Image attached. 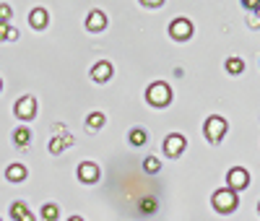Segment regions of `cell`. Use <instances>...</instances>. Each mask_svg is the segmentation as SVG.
Segmentation results:
<instances>
[{
	"mask_svg": "<svg viewBox=\"0 0 260 221\" xmlns=\"http://www.w3.org/2000/svg\"><path fill=\"white\" fill-rule=\"evenodd\" d=\"M211 203H213V208L219 213H234L237 206H240V198H237V193H232L229 187H221V190L213 193Z\"/></svg>",
	"mask_w": 260,
	"mask_h": 221,
	"instance_id": "6da1fadb",
	"label": "cell"
},
{
	"mask_svg": "<svg viewBox=\"0 0 260 221\" xmlns=\"http://www.w3.org/2000/svg\"><path fill=\"white\" fill-rule=\"evenodd\" d=\"M146 99H148L151 107H169V104H172V88H169L164 81H156V83L148 86Z\"/></svg>",
	"mask_w": 260,
	"mask_h": 221,
	"instance_id": "7a4b0ae2",
	"label": "cell"
},
{
	"mask_svg": "<svg viewBox=\"0 0 260 221\" xmlns=\"http://www.w3.org/2000/svg\"><path fill=\"white\" fill-rule=\"evenodd\" d=\"M226 120L221 117V115H213V117H208L206 120V125H203V136L208 138V143H219L224 136H226Z\"/></svg>",
	"mask_w": 260,
	"mask_h": 221,
	"instance_id": "3957f363",
	"label": "cell"
},
{
	"mask_svg": "<svg viewBox=\"0 0 260 221\" xmlns=\"http://www.w3.org/2000/svg\"><path fill=\"white\" fill-rule=\"evenodd\" d=\"M226 187L232 190V193H240V190H245L247 185H250V172L245 169V167H234V169H229V174H226Z\"/></svg>",
	"mask_w": 260,
	"mask_h": 221,
	"instance_id": "277c9868",
	"label": "cell"
},
{
	"mask_svg": "<svg viewBox=\"0 0 260 221\" xmlns=\"http://www.w3.org/2000/svg\"><path fill=\"white\" fill-rule=\"evenodd\" d=\"M13 112H16L18 120H24V122L34 120V115H37V99H34L31 94L21 97V99L16 102V107H13Z\"/></svg>",
	"mask_w": 260,
	"mask_h": 221,
	"instance_id": "5b68a950",
	"label": "cell"
},
{
	"mask_svg": "<svg viewBox=\"0 0 260 221\" xmlns=\"http://www.w3.org/2000/svg\"><path fill=\"white\" fill-rule=\"evenodd\" d=\"M185 146H187V138L182 136V133H172V136H167V141H164V153L169 159H177L185 151Z\"/></svg>",
	"mask_w": 260,
	"mask_h": 221,
	"instance_id": "8992f818",
	"label": "cell"
},
{
	"mask_svg": "<svg viewBox=\"0 0 260 221\" xmlns=\"http://www.w3.org/2000/svg\"><path fill=\"white\" fill-rule=\"evenodd\" d=\"M169 34H172V39H177V42H187L192 37V24L187 18H175L172 26H169Z\"/></svg>",
	"mask_w": 260,
	"mask_h": 221,
	"instance_id": "52a82bcc",
	"label": "cell"
},
{
	"mask_svg": "<svg viewBox=\"0 0 260 221\" xmlns=\"http://www.w3.org/2000/svg\"><path fill=\"white\" fill-rule=\"evenodd\" d=\"M99 164H94V162H81L78 164V180L81 182H86V185H94V182H99Z\"/></svg>",
	"mask_w": 260,
	"mask_h": 221,
	"instance_id": "ba28073f",
	"label": "cell"
},
{
	"mask_svg": "<svg viewBox=\"0 0 260 221\" xmlns=\"http://www.w3.org/2000/svg\"><path fill=\"white\" fill-rule=\"evenodd\" d=\"M91 78L96 83H107V81L112 78V62L110 60H99L94 68H91Z\"/></svg>",
	"mask_w": 260,
	"mask_h": 221,
	"instance_id": "9c48e42d",
	"label": "cell"
},
{
	"mask_svg": "<svg viewBox=\"0 0 260 221\" xmlns=\"http://www.w3.org/2000/svg\"><path fill=\"white\" fill-rule=\"evenodd\" d=\"M86 29L89 31H104L107 29V16L102 11H91L89 18H86Z\"/></svg>",
	"mask_w": 260,
	"mask_h": 221,
	"instance_id": "30bf717a",
	"label": "cell"
},
{
	"mask_svg": "<svg viewBox=\"0 0 260 221\" xmlns=\"http://www.w3.org/2000/svg\"><path fill=\"white\" fill-rule=\"evenodd\" d=\"M47 21H50V13H47L45 8H34V11L29 13V24H31V29H45V26H47Z\"/></svg>",
	"mask_w": 260,
	"mask_h": 221,
	"instance_id": "8fae6325",
	"label": "cell"
},
{
	"mask_svg": "<svg viewBox=\"0 0 260 221\" xmlns=\"http://www.w3.org/2000/svg\"><path fill=\"white\" fill-rule=\"evenodd\" d=\"M6 180L8 182H24L26 180V167L24 164H11L6 169Z\"/></svg>",
	"mask_w": 260,
	"mask_h": 221,
	"instance_id": "7c38bea8",
	"label": "cell"
},
{
	"mask_svg": "<svg viewBox=\"0 0 260 221\" xmlns=\"http://www.w3.org/2000/svg\"><path fill=\"white\" fill-rule=\"evenodd\" d=\"M73 143V136L71 133H65V136H57V138H52L50 141V153H60V151H65Z\"/></svg>",
	"mask_w": 260,
	"mask_h": 221,
	"instance_id": "4fadbf2b",
	"label": "cell"
},
{
	"mask_svg": "<svg viewBox=\"0 0 260 221\" xmlns=\"http://www.w3.org/2000/svg\"><path fill=\"white\" fill-rule=\"evenodd\" d=\"M226 71H229L232 76H240V73L245 71V60H242V57H229V60H226Z\"/></svg>",
	"mask_w": 260,
	"mask_h": 221,
	"instance_id": "5bb4252c",
	"label": "cell"
},
{
	"mask_svg": "<svg viewBox=\"0 0 260 221\" xmlns=\"http://www.w3.org/2000/svg\"><path fill=\"white\" fill-rule=\"evenodd\" d=\"M146 141H148V133L143 128H133V130H130V143H133V146H143Z\"/></svg>",
	"mask_w": 260,
	"mask_h": 221,
	"instance_id": "9a60e30c",
	"label": "cell"
},
{
	"mask_svg": "<svg viewBox=\"0 0 260 221\" xmlns=\"http://www.w3.org/2000/svg\"><path fill=\"white\" fill-rule=\"evenodd\" d=\"M11 216H13L16 221H24V218L29 216V208H26V203H21V201H16V203L11 206Z\"/></svg>",
	"mask_w": 260,
	"mask_h": 221,
	"instance_id": "2e32d148",
	"label": "cell"
},
{
	"mask_svg": "<svg viewBox=\"0 0 260 221\" xmlns=\"http://www.w3.org/2000/svg\"><path fill=\"white\" fill-rule=\"evenodd\" d=\"M57 216H60V208L55 203L42 206V221H57Z\"/></svg>",
	"mask_w": 260,
	"mask_h": 221,
	"instance_id": "e0dca14e",
	"label": "cell"
},
{
	"mask_svg": "<svg viewBox=\"0 0 260 221\" xmlns=\"http://www.w3.org/2000/svg\"><path fill=\"white\" fill-rule=\"evenodd\" d=\"M13 141H16V146H29V141H31V133H29L26 128H18V130L13 133Z\"/></svg>",
	"mask_w": 260,
	"mask_h": 221,
	"instance_id": "ac0fdd59",
	"label": "cell"
},
{
	"mask_svg": "<svg viewBox=\"0 0 260 221\" xmlns=\"http://www.w3.org/2000/svg\"><path fill=\"white\" fill-rule=\"evenodd\" d=\"M86 122H89V128H94V130H99V128H104V122H107V117H104V112H91L89 117H86Z\"/></svg>",
	"mask_w": 260,
	"mask_h": 221,
	"instance_id": "d6986e66",
	"label": "cell"
},
{
	"mask_svg": "<svg viewBox=\"0 0 260 221\" xmlns=\"http://www.w3.org/2000/svg\"><path fill=\"white\" fill-rule=\"evenodd\" d=\"M143 169H146L148 174H156V172L161 169V162H159L156 156H146V162H143Z\"/></svg>",
	"mask_w": 260,
	"mask_h": 221,
	"instance_id": "ffe728a7",
	"label": "cell"
},
{
	"mask_svg": "<svg viewBox=\"0 0 260 221\" xmlns=\"http://www.w3.org/2000/svg\"><path fill=\"white\" fill-rule=\"evenodd\" d=\"M16 37H18L16 29H11L8 24H0V42H13Z\"/></svg>",
	"mask_w": 260,
	"mask_h": 221,
	"instance_id": "44dd1931",
	"label": "cell"
},
{
	"mask_svg": "<svg viewBox=\"0 0 260 221\" xmlns=\"http://www.w3.org/2000/svg\"><path fill=\"white\" fill-rule=\"evenodd\" d=\"M138 208H141L143 213H154V211H156V201H154V198H143V201L138 203Z\"/></svg>",
	"mask_w": 260,
	"mask_h": 221,
	"instance_id": "7402d4cb",
	"label": "cell"
},
{
	"mask_svg": "<svg viewBox=\"0 0 260 221\" xmlns=\"http://www.w3.org/2000/svg\"><path fill=\"white\" fill-rule=\"evenodd\" d=\"M8 18H11V6L0 3V24H8Z\"/></svg>",
	"mask_w": 260,
	"mask_h": 221,
	"instance_id": "603a6c76",
	"label": "cell"
},
{
	"mask_svg": "<svg viewBox=\"0 0 260 221\" xmlns=\"http://www.w3.org/2000/svg\"><path fill=\"white\" fill-rule=\"evenodd\" d=\"M141 6H143V8H159V6H161V0H143Z\"/></svg>",
	"mask_w": 260,
	"mask_h": 221,
	"instance_id": "cb8c5ba5",
	"label": "cell"
},
{
	"mask_svg": "<svg viewBox=\"0 0 260 221\" xmlns=\"http://www.w3.org/2000/svg\"><path fill=\"white\" fill-rule=\"evenodd\" d=\"M247 11H257V0H245V3H242Z\"/></svg>",
	"mask_w": 260,
	"mask_h": 221,
	"instance_id": "d4e9b609",
	"label": "cell"
},
{
	"mask_svg": "<svg viewBox=\"0 0 260 221\" xmlns=\"http://www.w3.org/2000/svg\"><path fill=\"white\" fill-rule=\"evenodd\" d=\"M68 221H83V218H81V216H71Z\"/></svg>",
	"mask_w": 260,
	"mask_h": 221,
	"instance_id": "484cf974",
	"label": "cell"
},
{
	"mask_svg": "<svg viewBox=\"0 0 260 221\" xmlns=\"http://www.w3.org/2000/svg\"><path fill=\"white\" fill-rule=\"evenodd\" d=\"M255 13H257V18H260V3H257V11H255Z\"/></svg>",
	"mask_w": 260,
	"mask_h": 221,
	"instance_id": "4316f807",
	"label": "cell"
},
{
	"mask_svg": "<svg viewBox=\"0 0 260 221\" xmlns=\"http://www.w3.org/2000/svg\"><path fill=\"white\" fill-rule=\"evenodd\" d=\"M0 88H3V81H0Z\"/></svg>",
	"mask_w": 260,
	"mask_h": 221,
	"instance_id": "83f0119b",
	"label": "cell"
},
{
	"mask_svg": "<svg viewBox=\"0 0 260 221\" xmlns=\"http://www.w3.org/2000/svg\"><path fill=\"white\" fill-rule=\"evenodd\" d=\"M257 211H260V206H257Z\"/></svg>",
	"mask_w": 260,
	"mask_h": 221,
	"instance_id": "f1b7e54d",
	"label": "cell"
}]
</instances>
